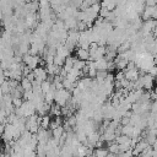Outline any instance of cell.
I'll list each match as a JSON object with an SVG mask.
<instances>
[{
  "label": "cell",
  "instance_id": "cell-10",
  "mask_svg": "<svg viewBox=\"0 0 157 157\" xmlns=\"http://www.w3.org/2000/svg\"><path fill=\"white\" fill-rule=\"evenodd\" d=\"M101 6H102V7H105L108 11L113 12V11L117 9V2H115V1H110V0H108V1H103V2H101Z\"/></svg>",
  "mask_w": 157,
  "mask_h": 157
},
{
  "label": "cell",
  "instance_id": "cell-15",
  "mask_svg": "<svg viewBox=\"0 0 157 157\" xmlns=\"http://www.w3.org/2000/svg\"><path fill=\"white\" fill-rule=\"evenodd\" d=\"M108 151H109V153H114V155H119V145L114 141V142H110V144H108Z\"/></svg>",
  "mask_w": 157,
  "mask_h": 157
},
{
  "label": "cell",
  "instance_id": "cell-1",
  "mask_svg": "<svg viewBox=\"0 0 157 157\" xmlns=\"http://www.w3.org/2000/svg\"><path fill=\"white\" fill-rule=\"evenodd\" d=\"M140 80L142 81V85H144V90L146 91H153V85H155V77L151 76L150 74H145V75H141L140 76Z\"/></svg>",
  "mask_w": 157,
  "mask_h": 157
},
{
  "label": "cell",
  "instance_id": "cell-13",
  "mask_svg": "<svg viewBox=\"0 0 157 157\" xmlns=\"http://www.w3.org/2000/svg\"><path fill=\"white\" fill-rule=\"evenodd\" d=\"M132 132H134V126L132 125L121 126V135H126L129 137H132Z\"/></svg>",
  "mask_w": 157,
  "mask_h": 157
},
{
  "label": "cell",
  "instance_id": "cell-9",
  "mask_svg": "<svg viewBox=\"0 0 157 157\" xmlns=\"http://www.w3.org/2000/svg\"><path fill=\"white\" fill-rule=\"evenodd\" d=\"M50 123H52L50 115H44V117L40 118V128H42V129L48 130V129L50 128Z\"/></svg>",
  "mask_w": 157,
  "mask_h": 157
},
{
  "label": "cell",
  "instance_id": "cell-4",
  "mask_svg": "<svg viewBox=\"0 0 157 157\" xmlns=\"http://www.w3.org/2000/svg\"><path fill=\"white\" fill-rule=\"evenodd\" d=\"M75 54H76V58L80 59V60H83V61H90L91 60V55H90L88 50H85V49H81V48H76Z\"/></svg>",
  "mask_w": 157,
  "mask_h": 157
},
{
  "label": "cell",
  "instance_id": "cell-5",
  "mask_svg": "<svg viewBox=\"0 0 157 157\" xmlns=\"http://www.w3.org/2000/svg\"><path fill=\"white\" fill-rule=\"evenodd\" d=\"M125 78L129 80L130 82L137 81L140 78V71H139V69H135V70H131V71L125 72Z\"/></svg>",
  "mask_w": 157,
  "mask_h": 157
},
{
  "label": "cell",
  "instance_id": "cell-14",
  "mask_svg": "<svg viewBox=\"0 0 157 157\" xmlns=\"http://www.w3.org/2000/svg\"><path fill=\"white\" fill-rule=\"evenodd\" d=\"M115 142L118 145H124V144H129L131 142V137L126 136V135H120V136H117L115 137Z\"/></svg>",
  "mask_w": 157,
  "mask_h": 157
},
{
  "label": "cell",
  "instance_id": "cell-20",
  "mask_svg": "<svg viewBox=\"0 0 157 157\" xmlns=\"http://www.w3.org/2000/svg\"><path fill=\"white\" fill-rule=\"evenodd\" d=\"M23 102L25 101H22V98H12V103H13L15 108H20L23 104Z\"/></svg>",
  "mask_w": 157,
  "mask_h": 157
},
{
  "label": "cell",
  "instance_id": "cell-3",
  "mask_svg": "<svg viewBox=\"0 0 157 157\" xmlns=\"http://www.w3.org/2000/svg\"><path fill=\"white\" fill-rule=\"evenodd\" d=\"M147 147H150V145H148L145 140H141V141L132 148V155H134V157H140V155L142 153V151L146 150Z\"/></svg>",
  "mask_w": 157,
  "mask_h": 157
},
{
  "label": "cell",
  "instance_id": "cell-21",
  "mask_svg": "<svg viewBox=\"0 0 157 157\" xmlns=\"http://www.w3.org/2000/svg\"><path fill=\"white\" fill-rule=\"evenodd\" d=\"M125 78V72L124 71H117L115 74V80L117 81H123Z\"/></svg>",
  "mask_w": 157,
  "mask_h": 157
},
{
  "label": "cell",
  "instance_id": "cell-8",
  "mask_svg": "<svg viewBox=\"0 0 157 157\" xmlns=\"http://www.w3.org/2000/svg\"><path fill=\"white\" fill-rule=\"evenodd\" d=\"M65 134V130H64V126H59L58 129L53 130L52 131V135H53V139H55L56 141H60V139L63 137V135Z\"/></svg>",
  "mask_w": 157,
  "mask_h": 157
},
{
  "label": "cell",
  "instance_id": "cell-18",
  "mask_svg": "<svg viewBox=\"0 0 157 157\" xmlns=\"http://www.w3.org/2000/svg\"><path fill=\"white\" fill-rule=\"evenodd\" d=\"M152 155H153V147L150 146V147H147L146 150L142 151V153L140 155V157H152Z\"/></svg>",
  "mask_w": 157,
  "mask_h": 157
},
{
  "label": "cell",
  "instance_id": "cell-23",
  "mask_svg": "<svg viewBox=\"0 0 157 157\" xmlns=\"http://www.w3.org/2000/svg\"><path fill=\"white\" fill-rule=\"evenodd\" d=\"M152 18H153V20H157V6H156V9H155V12H153Z\"/></svg>",
  "mask_w": 157,
  "mask_h": 157
},
{
  "label": "cell",
  "instance_id": "cell-2",
  "mask_svg": "<svg viewBox=\"0 0 157 157\" xmlns=\"http://www.w3.org/2000/svg\"><path fill=\"white\" fill-rule=\"evenodd\" d=\"M33 74H34V76H36V80H38V81H40V82L48 80V72H47V69H45V67L38 66L37 69L33 70Z\"/></svg>",
  "mask_w": 157,
  "mask_h": 157
},
{
  "label": "cell",
  "instance_id": "cell-11",
  "mask_svg": "<svg viewBox=\"0 0 157 157\" xmlns=\"http://www.w3.org/2000/svg\"><path fill=\"white\" fill-rule=\"evenodd\" d=\"M108 153H109L108 148H105V147H101V148H96V150H94L93 156H94V157H107Z\"/></svg>",
  "mask_w": 157,
  "mask_h": 157
},
{
  "label": "cell",
  "instance_id": "cell-16",
  "mask_svg": "<svg viewBox=\"0 0 157 157\" xmlns=\"http://www.w3.org/2000/svg\"><path fill=\"white\" fill-rule=\"evenodd\" d=\"M65 58H63V56H59V55H55L54 56V65L55 66H58V67H64V65H65Z\"/></svg>",
  "mask_w": 157,
  "mask_h": 157
},
{
  "label": "cell",
  "instance_id": "cell-6",
  "mask_svg": "<svg viewBox=\"0 0 157 157\" xmlns=\"http://www.w3.org/2000/svg\"><path fill=\"white\" fill-rule=\"evenodd\" d=\"M56 55H59V56H63V58H69V56H71L70 55V52L66 49V47L65 45H63V44H59L58 47H56Z\"/></svg>",
  "mask_w": 157,
  "mask_h": 157
},
{
  "label": "cell",
  "instance_id": "cell-17",
  "mask_svg": "<svg viewBox=\"0 0 157 157\" xmlns=\"http://www.w3.org/2000/svg\"><path fill=\"white\" fill-rule=\"evenodd\" d=\"M52 85H53V83H50L48 80L42 82V91H43V93H44V94L52 91Z\"/></svg>",
  "mask_w": 157,
  "mask_h": 157
},
{
  "label": "cell",
  "instance_id": "cell-7",
  "mask_svg": "<svg viewBox=\"0 0 157 157\" xmlns=\"http://www.w3.org/2000/svg\"><path fill=\"white\" fill-rule=\"evenodd\" d=\"M20 85H21V87H22V90H23L25 92H27V91H32V88H33L32 82H31L27 77H23V78L21 80Z\"/></svg>",
  "mask_w": 157,
  "mask_h": 157
},
{
  "label": "cell",
  "instance_id": "cell-24",
  "mask_svg": "<svg viewBox=\"0 0 157 157\" xmlns=\"http://www.w3.org/2000/svg\"><path fill=\"white\" fill-rule=\"evenodd\" d=\"M153 91H155V93L157 94V87H155V90H153Z\"/></svg>",
  "mask_w": 157,
  "mask_h": 157
},
{
  "label": "cell",
  "instance_id": "cell-22",
  "mask_svg": "<svg viewBox=\"0 0 157 157\" xmlns=\"http://www.w3.org/2000/svg\"><path fill=\"white\" fill-rule=\"evenodd\" d=\"M118 156H119V157H134V155H132V150H130V151H128V152L119 153Z\"/></svg>",
  "mask_w": 157,
  "mask_h": 157
},
{
  "label": "cell",
  "instance_id": "cell-19",
  "mask_svg": "<svg viewBox=\"0 0 157 157\" xmlns=\"http://www.w3.org/2000/svg\"><path fill=\"white\" fill-rule=\"evenodd\" d=\"M109 15H110V11H108L105 7H102V9H101V11H99V16H101L102 18H104V20H105Z\"/></svg>",
  "mask_w": 157,
  "mask_h": 157
},
{
  "label": "cell",
  "instance_id": "cell-12",
  "mask_svg": "<svg viewBox=\"0 0 157 157\" xmlns=\"http://www.w3.org/2000/svg\"><path fill=\"white\" fill-rule=\"evenodd\" d=\"M50 115L58 118V117H63L61 114V107H59L58 104H52V109H50Z\"/></svg>",
  "mask_w": 157,
  "mask_h": 157
}]
</instances>
